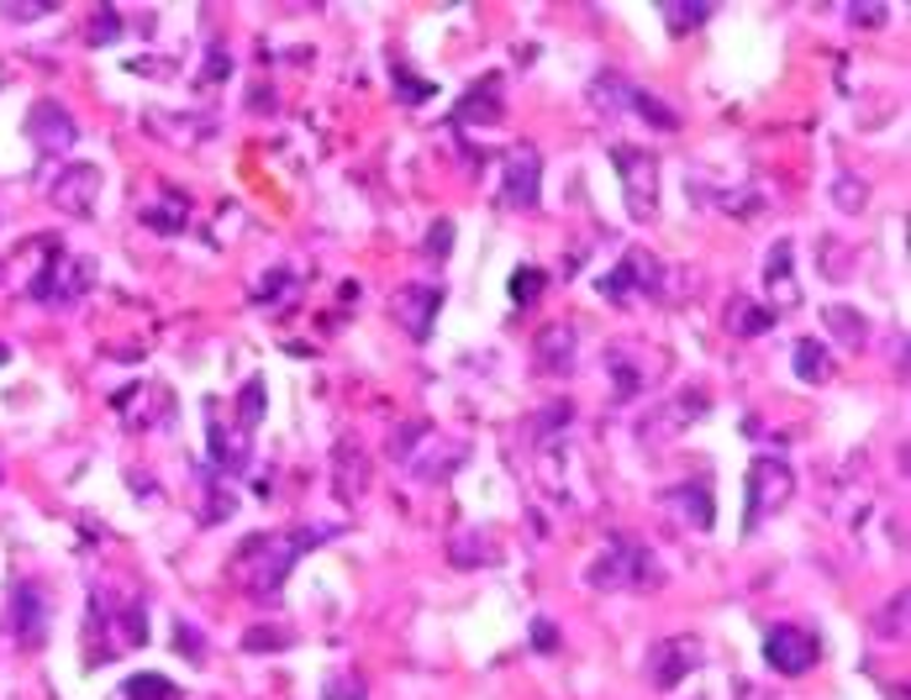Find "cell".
Returning a JSON list of instances; mask_svg holds the SVG:
<instances>
[{
	"label": "cell",
	"mask_w": 911,
	"mask_h": 700,
	"mask_svg": "<svg viewBox=\"0 0 911 700\" xmlns=\"http://www.w3.org/2000/svg\"><path fill=\"white\" fill-rule=\"evenodd\" d=\"M322 532H259V537H248L232 564H227V580L238 584L242 595H259V601H274L280 595V584L285 575L295 569V558L306 543H316Z\"/></svg>",
	"instance_id": "obj_1"
},
{
	"label": "cell",
	"mask_w": 911,
	"mask_h": 700,
	"mask_svg": "<svg viewBox=\"0 0 911 700\" xmlns=\"http://www.w3.org/2000/svg\"><path fill=\"white\" fill-rule=\"evenodd\" d=\"M585 580L596 584V590H653L664 575H659V564H653L648 548L627 543V537H611L596 564L585 569Z\"/></svg>",
	"instance_id": "obj_2"
},
{
	"label": "cell",
	"mask_w": 911,
	"mask_h": 700,
	"mask_svg": "<svg viewBox=\"0 0 911 700\" xmlns=\"http://www.w3.org/2000/svg\"><path fill=\"white\" fill-rule=\"evenodd\" d=\"M611 164H617V174H622L627 211H632L638 221L659 217V158L643 153V147H611Z\"/></svg>",
	"instance_id": "obj_3"
},
{
	"label": "cell",
	"mask_w": 911,
	"mask_h": 700,
	"mask_svg": "<svg viewBox=\"0 0 911 700\" xmlns=\"http://www.w3.org/2000/svg\"><path fill=\"white\" fill-rule=\"evenodd\" d=\"M795 495V474L785 459H774V453H764V459H753V469H748V532L764 522V511H780L791 506Z\"/></svg>",
	"instance_id": "obj_4"
},
{
	"label": "cell",
	"mask_w": 911,
	"mask_h": 700,
	"mask_svg": "<svg viewBox=\"0 0 911 700\" xmlns=\"http://www.w3.org/2000/svg\"><path fill=\"white\" fill-rule=\"evenodd\" d=\"M106 632H117L111 637V653H127V648H143L148 632H143V605L138 601H111V595H90V637H106ZM106 648V643H100ZM96 648V658H100Z\"/></svg>",
	"instance_id": "obj_5"
},
{
	"label": "cell",
	"mask_w": 911,
	"mask_h": 700,
	"mask_svg": "<svg viewBox=\"0 0 911 700\" xmlns=\"http://www.w3.org/2000/svg\"><path fill=\"white\" fill-rule=\"evenodd\" d=\"M458 459H464V442L443 453V437L432 433V427H406L401 433V463H406L416 480H443V474H454Z\"/></svg>",
	"instance_id": "obj_6"
},
{
	"label": "cell",
	"mask_w": 911,
	"mask_h": 700,
	"mask_svg": "<svg viewBox=\"0 0 911 700\" xmlns=\"http://www.w3.org/2000/svg\"><path fill=\"white\" fill-rule=\"evenodd\" d=\"M90 280H96V264H90V259H79V253H53V264L32 280V295H37V300L74 306L79 295L90 291Z\"/></svg>",
	"instance_id": "obj_7"
},
{
	"label": "cell",
	"mask_w": 911,
	"mask_h": 700,
	"mask_svg": "<svg viewBox=\"0 0 911 700\" xmlns=\"http://www.w3.org/2000/svg\"><path fill=\"white\" fill-rule=\"evenodd\" d=\"M11 632H17L22 648H43V643H48L53 605H48V595H43V584L22 580L17 590H11Z\"/></svg>",
	"instance_id": "obj_8"
},
{
	"label": "cell",
	"mask_w": 911,
	"mask_h": 700,
	"mask_svg": "<svg viewBox=\"0 0 911 700\" xmlns=\"http://www.w3.org/2000/svg\"><path fill=\"white\" fill-rule=\"evenodd\" d=\"M48 200L69 217H96L100 200V169L96 164H64V169L48 179Z\"/></svg>",
	"instance_id": "obj_9"
},
{
	"label": "cell",
	"mask_w": 911,
	"mask_h": 700,
	"mask_svg": "<svg viewBox=\"0 0 911 700\" xmlns=\"http://www.w3.org/2000/svg\"><path fill=\"white\" fill-rule=\"evenodd\" d=\"M696 664H701V643H696V637H659V643L648 648V658H643L653 690H674V685L691 675Z\"/></svg>",
	"instance_id": "obj_10"
},
{
	"label": "cell",
	"mask_w": 911,
	"mask_h": 700,
	"mask_svg": "<svg viewBox=\"0 0 911 700\" xmlns=\"http://www.w3.org/2000/svg\"><path fill=\"white\" fill-rule=\"evenodd\" d=\"M816 637L806 627H769V637H764V658H769V669L774 675H806L816 664Z\"/></svg>",
	"instance_id": "obj_11"
},
{
	"label": "cell",
	"mask_w": 911,
	"mask_h": 700,
	"mask_svg": "<svg viewBox=\"0 0 911 700\" xmlns=\"http://www.w3.org/2000/svg\"><path fill=\"white\" fill-rule=\"evenodd\" d=\"M538 185H543L538 147L517 143L511 153H506V190H501V200H506V206H517V211H532V206H538Z\"/></svg>",
	"instance_id": "obj_12"
},
{
	"label": "cell",
	"mask_w": 911,
	"mask_h": 700,
	"mask_svg": "<svg viewBox=\"0 0 911 700\" xmlns=\"http://www.w3.org/2000/svg\"><path fill=\"white\" fill-rule=\"evenodd\" d=\"M653 280H659L653 259H648V253H627L622 264L600 280V295L617 300V306H627V300H638V295H653Z\"/></svg>",
	"instance_id": "obj_13"
},
{
	"label": "cell",
	"mask_w": 911,
	"mask_h": 700,
	"mask_svg": "<svg viewBox=\"0 0 911 700\" xmlns=\"http://www.w3.org/2000/svg\"><path fill=\"white\" fill-rule=\"evenodd\" d=\"M437 306H443V291L437 285H406V291L390 300V316L406 327V338H427L432 332V316H437Z\"/></svg>",
	"instance_id": "obj_14"
},
{
	"label": "cell",
	"mask_w": 911,
	"mask_h": 700,
	"mask_svg": "<svg viewBox=\"0 0 911 700\" xmlns=\"http://www.w3.org/2000/svg\"><path fill=\"white\" fill-rule=\"evenodd\" d=\"M26 127H32V143L43 147V153H64V147H74V138H79L74 117L58 100H37L32 117H26Z\"/></svg>",
	"instance_id": "obj_15"
},
{
	"label": "cell",
	"mask_w": 911,
	"mask_h": 700,
	"mask_svg": "<svg viewBox=\"0 0 911 700\" xmlns=\"http://www.w3.org/2000/svg\"><path fill=\"white\" fill-rule=\"evenodd\" d=\"M248 437H253V427H242V422H212L216 469H227V474H242V469H248Z\"/></svg>",
	"instance_id": "obj_16"
},
{
	"label": "cell",
	"mask_w": 911,
	"mask_h": 700,
	"mask_svg": "<svg viewBox=\"0 0 911 700\" xmlns=\"http://www.w3.org/2000/svg\"><path fill=\"white\" fill-rule=\"evenodd\" d=\"M337 501L343 506H354L364 490H369V463H364V448L348 437V442H337Z\"/></svg>",
	"instance_id": "obj_17"
},
{
	"label": "cell",
	"mask_w": 911,
	"mask_h": 700,
	"mask_svg": "<svg viewBox=\"0 0 911 700\" xmlns=\"http://www.w3.org/2000/svg\"><path fill=\"white\" fill-rule=\"evenodd\" d=\"M575 327H543V332H538V363H543V369H558V374H570V369H575Z\"/></svg>",
	"instance_id": "obj_18"
},
{
	"label": "cell",
	"mask_w": 911,
	"mask_h": 700,
	"mask_svg": "<svg viewBox=\"0 0 911 700\" xmlns=\"http://www.w3.org/2000/svg\"><path fill=\"white\" fill-rule=\"evenodd\" d=\"M664 501H670V511L680 516V522H691V527H712V490H706L701 480L670 490Z\"/></svg>",
	"instance_id": "obj_19"
},
{
	"label": "cell",
	"mask_w": 911,
	"mask_h": 700,
	"mask_svg": "<svg viewBox=\"0 0 911 700\" xmlns=\"http://www.w3.org/2000/svg\"><path fill=\"white\" fill-rule=\"evenodd\" d=\"M469 117H475V121H496V117H501V79H496V74H485L480 85L464 96L458 121H469Z\"/></svg>",
	"instance_id": "obj_20"
},
{
	"label": "cell",
	"mask_w": 911,
	"mask_h": 700,
	"mask_svg": "<svg viewBox=\"0 0 911 700\" xmlns=\"http://www.w3.org/2000/svg\"><path fill=\"white\" fill-rule=\"evenodd\" d=\"M764 285L774 291L780 306H795V280H791V242H774V253H769L764 264Z\"/></svg>",
	"instance_id": "obj_21"
},
{
	"label": "cell",
	"mask_w": 911,
	"mask_h": 700,
	"mask_svg": "<svg viewBox=\"0 0 911 700\" xmlns=\"http://www.w3.org/2000/svg\"><path fill=\"white\" fill-rule=\"evenodd\" d=\"M795 380H806V385H822V380H833V359H827V348L816 338L795 342Z\"/></svg>",
	"instance_id": "obj_22"
},
{
	"label": "cell",
	"mask_w": 911,
	"mask_h": 700,
	"mask_svg": "<svg viewBox=\"0 0 911 700\" xmlns=\"http://www.w3.org/2000/svg\"><path fill=\"white\" fill-rule=\"evenodd\" d=\"M822 321L838 332L843 348H864V338H869V321L859 311H848V306H822Z\"/></svg>",
	"instance_id": "obj_23"
},
{
	"label": "cell",
	"mask_w": 911,
	"mask_h": 700,
	"mask_svg": "<svg viewBox=\"0 0 911 700\" xmlns=\"http://www.w3.org/2000/svg\"><path fill=\"white\" fill-rule=\"evenodd\" d=\"M121 696L127 700H180V685L164 675H132L121 685Z\"/></svg>",
	"instance_id": "obj_24"
},
{
	"label": "cell",
	"mask_w": 911,
	"mask_h": 700,
	"mask_svg": "<svg viewBox=\"0 0 911 700\" xmlns=\"http://www.w3.org/2000/svg\"><path fill=\"white\" fill-rule=\"evenodd\" d=\"M627 106H632V111H638V117H653V127H659V132H674V127H680V117H674L670 106H659V100L648 96V90H632V85H627Z\"/></svg>",
	"instance_id": "obj_25"
},
{
	"label": "cell",
	"mask_w": 911,
	"mask_h": 700,
	"mask_svg": "<svg viewBox=\"0 0 911 700\" xmlns=\"http://www.w3.org/2000/svg\"><path fill=\"white\" fill-rule=\"evenodd\" d=\"M285 291H295V274H290V269H274V274H269L264 285H259V295H253V300L274 311V306H285V300H290Z\"/></svg>",
	"instance_id": "obj_26"
},
{
	"label": "cell",
	"mask_w": 911,
	"mask_h": 700,
	"mask_svg": "<svg viewBox=\"0 0 911 700\" xmlns=\"http://www.w3.org/2000/svg\"><path fill=\"white\" fill-rule=\"evenodd\" d=\"M543 285H549L543 269H517V274H511V300H517V306H532Z\"/></svg>",
	"instance_id": "obj_27"
},
{
	"label": "cell",
	"mask_w": 911,
	"mask_h": 700,
	"mask_svg": "<svg viewBox=\"0 0 911 700\" xmlns=\"http://www.w3.org/2000/svg\"><path fill=\"white\" fill-rule=\"evenodd\" d=\"M907 595H896V601L886 605V616H880V637H896V643H901V637H907Z\"/></svg>",
	"instance_id": "obj_28"
},
{
	"label": "cell",
	"mask_w": 911,
	"mask_h": 700,
	"mask_svg": "<svg viewBox=\"0 0 911 700\" xmlns=\"http://www.w3.org/2000/svg\"><path fill=\"white\" fill-rule=\"evenodd\" d=\"M833 195H838V206H843V211H859V206H864V195H869V190H864V179H848V174H838V185H833Z\"/></svg>",
	"instance_id": "obj_29"
},
{
	"label": "cell",
	"mask_w": 911,
	"mask_h": 700,
	"mask_svg": "<svg viewBox=\"0 0 911 700\" xmlns=\"http://www.w3.org/2000/svg\"><path fill=\"white\" fill-rule=\"evenodd\" d=\"M764 327H774V306H764V311H738V332H744V338L764 332Z\"/></svg>",
	"instance_id": "obj_30"
},
{
	"label": "cell",
	"mask_w": 911,
	"mask_h": 700,
	"mask_svg": "<svg viewBox=\"0 0 911 700\" xmlns=\"http://www.w3.org/2000/svg\"><path fill=\"white\" fill-rule=\"evenodd\" d=\"M117 32H121L117 11L106 6V11H100V22H90V37H96V43H117Z\"/></svg>",
	"instance_id": "obj_31"
},
{
	"label": "cell",
	"mask_w": 911,
	"mask_h": 700,
	"mask_svg": "<svg viewBox=\"0 0 911 700\" xmlns=\"http://www.w3.org/2000/svg\"><path fill=\"white\" fill-rule=\"evenodd\" d=\"M448 242H454V227H448V221H437V232L427 238V259H448Z\"/></svg>",
	"instance_id": "obj_32"
},
{
	"label": "cell",
	"mask_w": 911,
	"mask_h": 700,
	"mask_svg": "<svg viewBox=\"0 0 911 700\" xmlns=\"http://www.w3.org/2000/svg\"><path fill=\"white\" fill-rule=\"evenodd\" d=\"M401 96H406V100H427V96H432V85H427V79H416V74L401 69Z\"/></svg>",
	"instance_id": "obj_33"
},
{
	"label": "cell",
	"mask_w": 911,
	"mask_h": 700,
	"mask_svg": "<svg viewBox=\"0 0 911 700\" xmlns=\"http://www.w3.org/2000/svg\"><path fill=\"white\" fill-rule=\"evenodd\" d=\"M664 17H670V26H674V32H680V26H696V22H706V11H680V6H670Z\"/></svg>",
	"instance_id": "obj_34"
},
{
	"label": "cell",
	"mask_w": 911,
	"mask_h": 700,
	"mask_svg": "<svg viewBox=\"0 0 911 700\" xmlns=\"http://www.w3.org/2000/svg\"><path fill=\"white\" fill-rule=\"evenodd\" d=\"M532 643H538V648L549 653L553 643H558V637H553V622H532Z\"/></svg>",
	"instance_id": "obj_35"
}]
</instances>
